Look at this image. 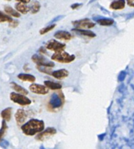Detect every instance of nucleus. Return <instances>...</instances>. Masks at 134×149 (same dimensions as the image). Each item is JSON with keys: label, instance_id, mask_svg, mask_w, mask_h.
<instances>
[{"label": "nucleus", "instance_id": "nucleus-14", "mask_svg": "<svg viewBox=\"0 0 134 149\" xmlns=\"http://www.w3.org/2000/svg\"><path fill=\"white\" fill-rule=\"evenodd\" d=\"M17 78L19 79L20 81H24V82H29V83H35V81L36 80L35 77L32 74H28V73H20L17 75Z\"/></svg>", "mask_w": 134, "mask_h": 149}, {"label": "nucleus", "instance_id": "nucleus-6", "mask_svg": "<svg viewBox=\"0 0 134 149\" xmlns=\"http://www.w3.org/2000/svg\"><path fill=\"white\" fill-rule=\"evenodd\" d=\"M32 60L33 63L36 64V66H46L49 68H53L55 66V64L52 60H48L44 56L41 55H38V54H35L32 56Z\"/></svg>", "mask_w": 134, "mask_h": 149}, {"label": "nucleus", "instance_id": "nucleus-15", "mask_svg": "<svg viewBox=\"0 0 134 149\" xmlns=\"http://www.w3.org/2000/svg\"><path fill=\"white\" fill-rule=\"evenodd\" d=\"M44 85L46 86L49 90L52 91H60L62 88V84L60 83H56L52 81H45Z\"/></svg>", "mask_w": 134, "mask_h": 149}, {"label": "nucleus", "instance_id": "nucleus-4", "mask_svg": "<svg viewBox=\"0 0 134 149\" xmlns=\"http://www.w3.org/2000/svg\"><path fill=\"white\" fill-rule=\"evenodd\" d=\"M10 98L13 102L21 106H27L32 104V100L29 98H28L27 96L20 95L16 92L10 93Z\"/></svg>", "mask_w": 134, "mask_h": 149}, {"label": "nucleus", "instance_id": "nucleus-5", "mask_svg": "<svg viewBox=\"0 0 134 149\" xmlns=\"http://www.w3.org/2000/svg\"><path fill=\"white\" fill-rule=\"evenodd\" d=\"M45 48L47 50L53 51L54 52V53H56V52H61L64 51V49H66V45L65 44L61 43L56 40L51 39L47 42Z\"/></svg>", "mask_w": 134, "mask_h": 149}, {"label": "nucleus", "instance_id": "nucleus-18", "mask_svg": "<svg viewBox=\"0 0 134 149\" xmlns=\"http://www.w3.org/2000/svg\"><path fill=\"white\" fill-rule=\"evenodd\" d=\"M15 10H17V12L19 13L20 14H27L30 11L29 6H27V4H24V3H17L15 4Z\"/></svg>", "mask_w": 134, "mask_h": 149}, {"label": "nucleus", "instance_id": "nucleus-1", "mask_svg": "<svg viewBox=\"0 0 134 149\" xmlns=\"http://www.w3.org/2000/svg\"><path fill=\"white\" fill-rule=\"evenodd\" d=\"M22 132L27 136H34L36 135L45 129V123L42 120L32 119L21 126Z\"/></svg>", "mask_w": 134, "mask_h": 149}, {"label": "nucleus", "instance_id": "nucleus-34", "mask_svg": "<svg viewBox=\"0 0 134 149\" xmlns=\"http://www.w3.org/2000/svg\"><path fill=\"white\" fill-rule=\"evenodd\" d=\"M133 3H134V0H127V3H128V5L129 6H130Z\"/></svg>", "mask_w": 134, "mask_h": 149}, {"label": "nucleus", "instance_id": "nucleus-13", "mask_svg": "<svg viewBox=\"0 0 134 149\" xmlns=\"http://www.w3.org/2000/svg\"><path fill=\"white\" fill-rule=\"evenodd\" d=\"M10 86L14 92L17 93V94H20V95H26L27 96L28 95V91L26 90L25 88H23L19 84H17L16 82H11L10 83Z\"/></svg>", "mask_w": 134, "mask_h": 149}, {"label": "nucleus", "instance_id": "nucleus-32", "mask_svg": "<svg viewBox=\"0 0 134 149\" xmlns=\"http://www.w3.org/2000/svg\"><path fill=\"white\" fill-rule=\"evenodd\" d=\"M125 77H126V73L124 72L123 75H122V73H121V74L119 75V77H119V78H118V80H119L120 81H123V80H124V78H125Z\"/></svg>", "mask_w": 134, "mask_h": 149}, {"label": "nucleus", "instance_id": "nucleus-20", "mask_svg": "<svg viewBox=\"0 0 134 149\" xmlns=\"http://www.w3.org/2000/svg\"><path fill=\"white\" fill-rule=\"evenodd\" d=\"M4 13L9 15L10 17H14V18H19L20 17V14L17 12V10L13 9L10 6H4Z\"/></svg>", "mask_w": 134, "mask_h": 149}, {"label": "nucleus", "instance_id": "nucleus-2", "mask_svg": "<svg viewBox=\"0 0 134 149\" xmlns=\"http://www.w3.org/2000/svg\"><path fill=\"white\" fill-rule=\"evenodd\" d=\"M75 59V55H71V54L66 52L65 51L56 52L51 56L52 61L57 62V63H70L71 62H73Z\"/></svg>", "mask_w": 134, "mask_h": 149}, {"label": "nucleus", "instance_id": "nucleus-36", "mask_svg": "<svg viewBox=\"0 0 134 149\" xmlns=\"http://www.w3.org/2000/svg\"><path fill=\"white\" fill-rule=\"evenodd\" d=\"M40 149H46V148H43V147H42H42H41V148H40Z\"/></svg>", "mask_w": 134, "mask_h": 149}, {"label": "nucleus", "instance_id": "nucleus-24", "mask_svg": "<svg viewBox=\"0 0 134 149\" xmlns=\"http://www.w3.org/2000/svg\"><path fill=\"white\" fill-rule=\"evenodd\" d=\"M13 20L12 17H10L9 15L5 13L3 11H0V23H10Z\"/></svg>", "mask_w": 134, "mask_h": 149}, {"label": "nucleus", "instance_id": "nucleus-23", "mask_svg": "<svg viewBox=\"0 0 134 149\" xmlns=\"http://www.w3.org/2000/svg\"><path fill=\"white\" fill-rule=\"evenodd\" d=\"M8 130V126L7 123L6 121L3 120L2 121V125H1V128H0V141L3 140L5 135L6 134V132H7Z\"/></svg>", "mask_w": 134, "mask_h": 149}, {"label": "nucleus", "instance_id": "nucleus-25", "mask_svg": "<svg viewBox=\"0 0 134 149\" xmlns=\"http://www.w3.org/2000/svg\"><path fill=\"white\" fill-rule=\"evenodd\" d=\"M56 27V24H49L47 27H43L42 28L40 31H39V34L41 35H44V34H47L48 32H49L50 31H52L53 29H54V27Z\"/></svg>", "mask_w": 134, "mask_h": 149}, {"label": "nucleus", "instance_id": "nucleus-7", "mask_svg": "<svg viewBox=\"0 0 134 149\" xmlns=\"http://www.w3.org/2000/svg\"><path fill=\"white\" fill-rule=\"evenodd\" d=\"M72 24L75 26L76 29H83V30H88L91 29L93 27H95V24L91 22L90 19H83V20H75L72 22Z\"/></svg>", "mask_w": 134, "mask_h": 149}, {"label": "nucleus", "instance_id": "nucleus-11", "mask_svg": "<svg viewBox=\"0 0 134 149\" xmlns=\"http://www.w3.org/2000/svg\"><path fill=\"white\" fill-rule=\"evenodd\" d=\"M54 38L61 41H70L72 38V34L66 31H58L54 34Z\"/></svg>", "mask_w": 134, "mask_h": 149}, {"label": "nucleus", "instance_id": "nucleus-29", "mask_svg": "<svg viewBox=\"0 0 134 149\" xmlns=\"http://www.w3.org/2000/svg\"><path fill=\"white\" fill-rule=\"evenodd\" d=\"M63 17H64V16H62V15L57 16V17H55L54 19H53V20L49 23V24H54L55 22H57V21H59V20H61V19H63Z\"/></svg>", "mask_w": 134, "mask_h": 149}, {"label": "nucleus", "instance_id": "nucleus-27", "mask_svg": "<svg viewBox=\"0 0 134 149\" xmlns=\"http://www.w3.org/2000/svg\"><path fill=\"white\" fill-rule=\"evenodd\" d=\"M9 144H10V143L6 140L3 139L0 141V147L3 148H7L8 147H9Z\"/></svg>", "mask_w": 134, "mask_h": 149}, {"label": "nucleus", "instance_id": "nucleus-31", "mask_svg": "<svg viewBox=\"0 0 134 149\" xmlns=\"http://www.w3.org/2000/svg\"><path fill=\"white\" fill-rule=\"evenodd\" d=\"M17 3H24V4H28V3H31V0H16Z\"/></svg>", "mask_w": 134, "mask_h": 149}, {"label": "nucleus", "instance_id": "nucleus-16", "mask_svg": "<svg viewBox=\"0 0 134 149\" xmlns=\"http://www.w3.org/2000/svg\"><path fill=\"white\" fill-rule=\"evenodd\" d=\"M126 6L125 0H115L110 4V8L114 10H120L124 9Z\"/></svg>", "mask_w": 134, "mask_h": 149}, {"label": "nucleus", "instance_id": "nucleus-12", "mask_svg": "<svg viewBox=\"0 0 134 149\" xmlns=\"http://www.w3.org/2000/svg\"><path fill=\"white\" fill-rule=\"evenodd\" d=\"M51 76L54 77L56 80H63L69 76V72L66 69H61V70L53 71Z\"/></svg>", "mask_w": 134, "mask_h": 149}, {"label": "nucleus", "instance_id": "nucleus-28", "mask_svg": "<svg viewBox=\"0 0 134 149\" xmlns=\"http://www.w3.org/2000/svg\"><path fill=\"white\" fill-rule=\"evenodd\" d=\"M19 25V21L17 20H13L10 23H9V27L11 28H16Z\"/></svg>", "mask_w": 134, "mask_h": 149}, {"label": "nucleus", "instance_id": "nucleus-19", "mask_svg": "<svg viewBox=\"0 0 134 149\" xmlns=\"http://www.w3.org/2000/svg\"><path fill=\"white\" fill-rule=\"evenodd\" d=\"M72 31L75 32L76 34H80L82 36L88 37V38H95L96 34L94 32L91 31H89V30H83V29H76V28H74L72 29Z\"/></svg>", "mask_w": 134, "mask_h": 149}, {"label": "nucleus", "instance_id": "nucleus-21", "mask_svg": "<svg viewBox=\"0 0 134 149\" xmlns=\"http://www.w3.org/2000/svg\"><path fill=\"white\" fill-rule=\"evenodd\" d=\"M30 12L32 14H35L39 12V10L41 9V4L39 1L37 0H33L31 3V6H29Z\"/></svg>", "mask_w": 134, "mask_h": 149}, {"label": "nucleus", "instance_id": "nucleus-10", "mask_svg": "<svg viewBox=\"0 0 134 149\" xmlns=\"http://www.w3.org/2000/svg\"><path fill=\"white\" fill-rule=\"evenodd\" d=\"M27 113L25 112V110L19 109L17 110V112L15 113V120L17 123V125L18 127H21L25 124V121L27 120Z\"/></svg>", "mask_w": 134, "mask_h": 149}, {"label": "nucleus", "instance_id": "nucleus-30", "mask_svg": "<svg viewBox=\"0 0 134 149\" xmlns=\"http://www.w3.org/2000/svg\"><path fill=\"white\" fill-rule=\"evenodd\" d=\"M82 6H83L82 3H74V4L71 6V8L72 10H76V9H78V8H79Z\"/></svg>", "mask_w": 134, "mask_h": 149}, {"label": "nucleus", "instance_id": "nucleus-26", "mask_svg": "<svg viewBox=\"0 0 134 149\" xmlns=\"http://www.w3.org/2000/svg\"><path fill=\"white\" fill-rule=\"evenodd\" d=\"M36 69L39 72L41 73H46V74H48V75H51L52 73H53V70H51V68L49 67H46V66H36Z\"/></svg>", "mask_w": 134, "mask_h": 149}, {"label": "nucleus", "instance_id": "nucleus-37", "mask_svg": "<svg viewBox=\"0 0 134 149\" xmlns=\"http://www.w3.org/2000/svg\"><path fill=\"white\" fill-rule=\"evenodd\" d=\"M6 1H9V2H10V1H11V0H6Z\"/></svg>", "mask_w": 134, "mask_h": 149}, {"label": "nucleus", "instance_id": "nucleus-35", "mask_svg": "<svg viewBox=\"0 0 134 149\" xmlns=\"http://www.w3.org/2000/svg\"><path fill=\"white\" fill-rule=\"evenodd\" d=\"M94 1H96V0H90V3H93V2H94Z\"/></svg>", "mask_w": 134, "mask_h": 149}, {"label": "nucleus", "instance_id": "nucleus-3", "mask_svg": "<svg viewBox=\"0 0 134 149\" xmlns=\"http://www.w3.org/2000/svg\"><path fill=\"white\" fill-rule=\"evenodd\" d=\"M63 103H64V96L61 91H59V92L53 94L49 98V104L52 109H60L63 106Z\"/></svg>", "mask_w": 134, "mask_h": 149}, {"label": "nucleus", "instance_id": "nucleus-17", "mask_svg": "<svg viewBox=\"0 0 134 149\" xmlns=\"http://www.w3.org/2000/svg\"><path fill=\"white\" fill-rule=\"evenodd\" d=\"M12 114H13V109L11 107L6 108L5 109H3L1 112V117L3 118V120L4 121L7 123L10 121L11 118H12Z\"/></svg>", "mask_w": 134, "mask_h": 149}, {"label": "nucleus", "instance_id": "nucleus-8", "mask_svg": "<svg viewBox=\"0 0 134 149\" xmlns=\"http://www.w3.org/2000/svg\"><path fill=\"white\" fill-rule=\"evenodd\" d=\"M56 134V130L54 127H48L47 129H45L43 131H42L41 133H39L36 135L35 139L39 141H43L45 140H47V138H49V137L54 136V134Z\"/></svg>", "mask_w": 134, "mask_h": 149}, {"label": "nucleus", "instance_id": "nucleus-22", "mask_svg": "<svg viewBox=\"0 0 134 149\" xmlns=\"http://www.w3.org/2000/svg\"><path fill=\"white\" fill-rule=\"evenodd\" d=\"M97 22L101 26H111L115 23V21L113 19H109V18H100L97 20Z\"/></svg>", "mask_w": 134, "mask_h": 149}, {"label": "nucleus", "instance_id": "nucleus-33", "mask_svg": "<svg viewBox=\"0 0 134 149\" xmlns=\"http://www.w3.org/2000/svg\"><path fill=\"white\" fill-rule=\"evenodd\" d=\"M39 52H41V53L43 54H47V50H46V48H44V47H41L39 50Z\"/></svg>", "mask_w": 134, "mask_h": 149}, {"label": "nucleus", "instance_id": "nucleus-9", "mask_svg": "<svg viewBox=\"0 0 134 149\" xmlns=\"http://www.w3.org/2000/svg\"><path fill=\"white\" fill-rule=\"evenodd\" d=\"M29 90L34 94L36 95H45L49 93V89L46 86L42 84H32L29 86Z\"/></svg>", "mask_w": 134, "mask_h": 149}]
</instances>
